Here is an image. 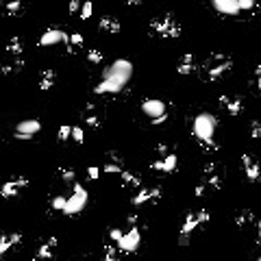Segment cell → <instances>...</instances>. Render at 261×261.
<instances>
[{"mask_svg": "<svg viewBox=\"0 0 261 261\" xmlns=\"http://www.w3.org/2000/svg\"><path fill=\"white\" fill-rule=\"evenodd\" d=\"M130 76H133V63H130L128 59H115L105 70L103 81L94 87V94H98V96H105V94H118L126 87Z\"/></svg>", "mask_w": 261, "mask_h": 261, "instance_id": "1", "label": "cell"}, {"mask_svg": "<svg viewBox=\"0 0 261 261\" xmlns=\"http://www.w3.org/2000/svg\"><path fill=\"white\" fill-rule=\"evenodd\" d=\"M215 130H218V118L209 111H200L194 115L192 120V135L194 140L200 144V148L205 152H215L218 142H215Z\"/></svg>", "mask_w": 261, "mask_h": 261, "instance_id": "2", "label": "cell"}, {"mask_svg": "<svg viewBox=\"0 0 261 261\" xmlns=\"http://www.w3.org/2000/svg\"><path fill=\"white\" fill-rule=\"evenodd\" d=\"M233 70V59L227 53H211L205 59V63L200 65V78L205 83H213L218 78H222L224 74Z\"/></svg>", "mask_w": 261, "mask_h": 261, "instance_id": "3", "label": "cell"}, {"mask_svg": "<svg viewBox=\"0 0 261 261\" xmlns=\"http://www.w3.org/2000/svg\"><path fill=\"white\" fill-rule=\"evenodd\" d=\"M148 31L152 37H161V39H179L183 33L181 22L172 16V13H163V16H155L148 24Z\"/></svg>", "mask_w": 261, "mask_h": 261, "instance_id": "4", "label": "cell"}, {"mask_svg": "<svg viewBox=\"0 0 261 261\" xmlns=\"http://www.w3.org/2000/svg\"><path fill=\"white\" fill-rule=\"evenodd\" d=\"M211 220V213H209V209H196V211H190L185 215L183 220V227L179 231V244L181 246H187L192 239V233L194 231H198L200 227H205V224Z\"/></svg>", "mask_w": 261, "mask_h": 261, "instance_id": "5", "label": "cell"}, {"mask_svg": "<svg viewBox=\"0 0 261 261\" xmlns=\"http://www.w3.org/2000/svg\"><path fill=\"white\" fill-rule=\"evenodd\" d=\"M140 109H142V113L150 120V124H155V126L163 124V122L170 118L168 105H165L163 100H159V98H144Z\"/></svg>", "mask_w": 261, "mask_h": 261, "instance_id": "6", "label": "cell"}, {"mask_svg": "<svg viewBox=\"0 0 261 261\" xmlns=\"http://www.w3.org/2000/svg\"><path fill=\"white\" fill-rule=\"evenodd\" d=\"M87 200H90V196H87L85 187L81 183H74V190H72V194L68 196V202H65L63 213L65 215H78L87 207Z\"/></svg>", "mask_w": 261, "mask_h": 261, "instance_id": "7", "label": "cell"}, {"mask_svg": "<svg viewBox=\"0 0 261 261\" xmlns=\"http://www.w3.org/2000/svg\"><path fill=\"white\" fill-rule=\"evenodd\" d=\"M28 177H13V179H7L5 183H0V198H16V196H20L22 192L28 187Z\"/></svg>", "mask_w": 261, "mask_h": 261, "instance_id": "8", "label": "cell"}, {"mask_svg": "<svg viewBox=\"0 0 261 261\" xmlns=\"http://www.w3.org/2000/svg\"><path fill=\"white\" fill-rule=\"evenodd\" d=\"M140 244H142V233H140V229H137V227H128V231H124V233H122L120 242L115 244V246H118L120 252H126V255H130V252H135L137 248H140Z\"/></svg>", "mask_w": 261, "mask_h": 261, "instance_id": "9", "label": "cell"}, {"mask_svg": "<svg viewBox=\"0 0 261 261\" xmlns=\"http://www.w3.org/2000/svg\"><path fill=\"white\" fill-rule=\"evenodd\" d=\"M39 130H41V122L37 118H28V120L18 122L16 130H13V137L16 140H33Z\"/></svg>", "mask_w": 261, "mask_h": 261, "instance_id": "10", "label": "cell"}, {"mask_svg": "<svg viewBox=\"0 0 261 261\" xmlns=\"http://www.w3.org/2000/svg\"><path fill=\"white\" fill-rule=\"evenodd\" d=\"M242 172L248 183H259L261 181V165L250 152H244L242 155Z\"/></svg>", "mask_w": 261, "mask_h": 261, "instance_id": "11", "label": "cell"}, {"mask_svg": "<svg viewBox=\"0 0 261 261\" xmlns=\"http://www.w3.org/2000/svg\"><path fill=\"white\" fill-rule=\"evenodd\" d=\"M202 183L207 185L209 192H218L222 187V174H220V170H218L215 161H209L205 165V172H202Z\"/></svg>", "mask_w": 261, "mask_h": 261, "instance_id": "12", "label": "cell"}, {"mask_svg": "<svg viewBox=\"0 0 261 261\" xmlns=\"http://www.w3.org/2000/svg\"><path fill=\"white\" fill-rule=\"evenodd\" d=\"M179 168V157L174 155V152H168V155L155 159V161H150V170L152 172H161V174H172L177 172Z\"/></svg>", "mask_w": 261, "mask_h": 261, "instance_id": "13", "label": "cell"}, {"mask_svg": "<svg viewBox=\"0 0 261 261\" xmlns=\"http://www.w3.org/2000/svg\"><path fill=\"white\" fill-rule=\"evenodd\" d=\"M70 35L63 31V28H57V26H50L44 31V35L39 37V46L46 48V46H57V44H68Z\"/></svg>", "mask_w": 261, "mask_h": 261, "instance_id": "14", "label": "cell"}, {"mask_svg": "<svg viewBox=\"0 0 261 261\" xmlns=\"http://www.w3.org/2000/svg\"><path fill=\"white\" fill-rule=\"evenodd\" d=\"M161 194H163L161 187H146V190H140L133 198H130V205L144 207V205H148V202H157L159 198H161Z\"/></svg>", "mask_w": 261, "mask_h": 261, "instance_id": "15", "label": "cell"}, {"mask_svg": "<svg viewBox=\"0 0 261 261\" xmlns=\"http://www.w3.org/2000/svg\"><path fill=\"white\" fill-rule=\"evenodd\" d=\"M218 103H220V107L229 115H233V118L244 111V100L239 98V96H229V94H222V96L218 98Z\"/></svg>", "mask_w": 261, "mask_h": 261, "instance_id": "16", "label": "cell"}, {"mask_svg": "<svg viewBox=\"0 0 261 261\" xmlns=\"http://www.w3.org/2000/svg\"><path fill=\"white\" fill-rule=\"evenodd\" d=\"M22 235L20 231H7V233H0V257H5L11 248H16L18 244H22Z\"/></svg>", "mask_w": 261, "mask_h": 261, "instance_id": "17", "label": "cell"}, {"mask_svg": "<svg viewBox=\"0 0 261 261\" xmlns=\"http://www.w3.org/2000/svg\"><path fill=\"white\" fill-rule=\"evenodd\" d=\"M213 9L218 13H222V16H242V9H239V0H211Z\"/></svg>", "mask_w": 261, "mask_h": 261, "instance_id": "18", "label": "cell"}, {"mask_svg": "<svg viewBox=\"0 0 261 261\" xmlns=\"http://www.w3.org/2000/svg\"><path fill=\"white\" fill-rule=\"evenodd\" d=\"M57 244H59V239H57V237H48L46 242H44L37 248V252L33 255L31 261H53V252L57 248Z\"/></svg>", "mask_w": 261, "mask_h": 261, "instance_id": "19", "label": "cell"}, {"mask_svg": "<svg viewBox=\"0 0 261 261\" xmlns=\"http://www.w3.org/2000/svg\"><path fill=\"white\" fill-rule=\"evenodd\" d=\"M26 0H0V13L7 18H18L24 11Z\"/></svg>", "mask_w": 261, "mask_h": 261, "instance_id": "20", "label": "cell"}, {"mask_svg": "<svg viewBox=\"0 0 261 261\" xmlns=\"http://www.w3.org/2000/svg\"><path fill=\"white\" fill-rule=\"evenodd\" d=\"M177 72L181 76H190L196 72V61H194V55L192 53H185L181 59L177 61Z\"/></svg>", "mask_w": 261, "mask_h": 261, "instance_id": "21", "label": "cell"}, {"mask_svg": "<svg viewBox=\"0 0 261 261\" xmlns=\"http://www.w3.org/2000/svg\"><path fill=\"white\" fill-rule=\"evenodd\" d=\"M98 28L103 33H109V35H118L122 31V24H120V20L118 18H113V16H103L98 22Z\"/></svg>", "mask_w": 261, "mask_h": 261, "instance_id": "22", "label": "cell"}, {"mask_svg": "<svg viewBox=\"0 0 261 261\" xmlns=\"http://www.w3.org/2000/svg\"><path fill=\"white\" fill-rule=\"evenodd\" d=\"M55 83H57V72H55V70L46 68V70H41V72H39L37 87H39L41 92H48V90H53V87H55Z\"/></svg>", "mask_w": 261, "mask_h": 261, "instance_id": "23", "label": "cell"}, {"mask_svg": "<svg viewBox=\"0 0 261 261\" xmlns=\"http://www.w3.org/2000/svg\"><path fill=\"white\" fill-rule=\"evenodd\" d=\"M120 181L124 187H130V190H140L142 187V177L137 172H130V170H122L120 172Z\"/></svg>", "mask_w": 261, "mask_h": 261, "instance_id": "24", "label": "cell"}, {"mask_svg": "<svg viewBox=\"0 0 261 261\" xmlns=\"http://www.w3.org/2000/svg\"><path fill=\"white\" fill-rule=\"evenodd\" d=\"M24 68V59L22 57H11V61H7L0 65V72H3L5 76H11V74H18Z\"/></svg>", "mask_w": 261, "mask_h": 261, "instance_id": "25", "label": "cell"}, {"mask_svg": "<svg viewBox=\"0 0 261 261\" xmlns=\"http://www.w3.org/2000/svg\"><path fill=\"white\" fill-rule=\"evenodd\" d=\"M5 50L9 57H22V53H24V41H22V37H18V35H13V37L7 41Z\"/></svg>", "mask_w": 261, "mask_h": 261, "instance_id": "26", "label": "cell"}, {"mask_svg": "<svg viewBox=\"0 0 261 261\" xmlns=\"http://www.w3.org/2000/svg\"><path fill=\"white\" fill-rule=\"evenodd\" d=\"M252 222H255V213H252L250 209H239L235 213V227L237 229H246V227H250Z\"/></svg>", "mask_w": 261, "mask_h": 261, "instance_id": "27", "label": "cell"}, {"mask_svg": "<svg viewBox=\"0 0 261 261\" xmlns=\"http://www.w3.org/2000/svg\"><path fill=\"white\" fill-rule=\"evenodd\" d=\"M83 120H85V124L90 126V128H98L100 124H103V120H100V115L96 113V109H94V105H87Z\"/></svg>", "mask_w": 261, "mask_h": 261, "instance_id": "28", "label": "cell"}, {"mask_svg": "<svg viewBox=\"0 0 261 261\" xmlns=\"http://www.w3.org/2000/svg\"><path fill=\"white\" fill-rule=\"evenodd\" d=\"M65 46H68V53H70V55H76L78 50L83 48V35H81V33H72Z\"/></svg>", "mask_w": 261, "mask_h": 261, "instance_id": "29", "label": "cell"}, {"mask_svg": "<svg viewBox=\"0 0 261 261\" xmlns=\"http://www.w3.org/2000/svg\"><path fill=\"white\" fill-rule=\"evenodd\" d=\"M103 261H120V250H118V246H113V244H105Z\"/></svg>", "mask_w": 261, "mask_h": 261, "instance_id": "30", "label": "cell"}, {"mask_svg": "<svg viewBox=\"0 0 261 261\" xmlns=\"http://www.w3.org/2000/svg\"><path fill=\"white\" fill-rule=\"evenodd\" d=\"M65 202H68V196H65V194H57V196L50 198V209H53V211H61L63 213Z\"/></svg>", "mask_w": 261, "mask_h": 261, "instance_id": "31", "label": "cell"}, {"mask_svg": "<svg viewBox=\"0 0 261 261\" xmlns=\"http://www.w3.org/2000/svg\"><path fill=\"white\" fill-rule=\"evenodd\" d=\"M59 179L63 181L65 185H74L76 183V172H74V168H59Z\"/></svg>", "mask_w": 261, "mask_h": 261, "instance_id": "32", "label": "cell"}, {"mask_svg": "<svg viewBox=\"0 0 261 261\" xmlns=\"http://www.w3.org/2000/svg\"><path fill=\"white\" fill-rule=\"evenodd\" d=\"M85 55H87V61H90L92 65H100L105 61V53H100V50H96V48H90Z\"/></svg>", "mask_w": 261, "mask_h": 261, "instance_id": "33", "label": "cell"}, {"mask_svg": "<svg viewBox=\"0 0 261 261\" xmlns=\"http://www.w3.org/2000/svg\"><path fill=\"white\" fill-rule=\"evenodd\" d=\"M259 7V0H239V9L242 13H255Z\"/></svg>", "mask_w": 261, "mask_h": 261, "instance_id": "34", "label": "cell"}, {"mask_svg": "<svg viewBox=\"0 0 261 261\" xmlns=\"http://www.w3.org/2000/svg\"><path fill=\"white\" fill-rule=\"evenodd\" d=\"M70 137H72V126L70 124H61L59 130H57V140L63 144V142H70Z\"/></svg>", "mask_w": 261, "mask_h": 261, "instance_id": "35", "label": "cell"}, {"mask_svg": "<svg viewBox=\"0 0 261 261\" xmlns=\"http://www.w3.org/2000/svg\"><path fill=\"white\" fill-rule=\"evenodd\" d=\"M92 13H94L92 0H85L83 7H81V11H78V18H81V20H90V18H92Z\"/></svg>", "mask_w": 261, "mask_h": 261, "instance_id": "36", "label": "cell"}, {"mask_svg": "<svg viewBox=\"0 0 261 261\" xmlns=\"http://www.w3.org/2000/svg\"><path fill=\"white\" fill-rule=\"evenodd\" d=\"M122 170H124V165H120V163H111V161L105 163L103 168H100V172H103V174H120Z\"/></svg>", "mask_w": 261, "mask_h": 261, "instance_id": "37", "label": "cell"}, {"mask_svg": "<svg viewBox=\"0 0 261 261\" xmlns=\"http://www.w3.org/2000/svg\"><path fill=\"white\" fill-rule=\"evenodd\" d=\"M248 133H250L252 140H261V122H259V120H250Z\"/></svg>", "mask_w": 261, "mask_h": 261, "instance_id": "38", "label": "cell"}, {"mask_svg": "<svg viewBox=\"0 0 261 261\" xmlns=\"http://www.w3.org/2000/svg\"><path fill=\"white\" fill-rule=\"evenodd\" d=\"M72 142H74V144H83L85 142V130H83V126H72Z\"/></svg>", "mask_w": 261, "mask_h": 261, "instance_id": "39", "label": "cell"}, {"mask_svg": "<svg viewBox=\"0 0 261 261\" xmlns=\"http://www.w3.org/2000/svg\"><path fill=\"white\" fill-rule=\"evenodd\" d=\"M107 159H109L111 163H120V165H124V157H122L120 152H115V150H109V152H107Z\"/></svg>", "mask_w": 261, "mask_h": 261, "instance_id": "40", "label": "cell"}, {"mask_svg": "<svg viewBox=\"0 0 261 261\" xmlns=\"http://www.w3.org/2000/svg\"><path fill=\"white\" fill-rule=\"evenodd\" d=\"M122 233H124V231H122V229H118V227L109 229V239H111L113 244H118V242H120V237H122Z\"/></svg>", "mask_w": 261, "mask_h": 261, "instance_id": "41", "label": "cell"}, {"mask_svg": "<svg viewBox=\"0 0 261 261\" xmlns=\"http://www.w3.org/2000/svg\"><path fill=\"white\" fill-rule=\"evenodd\" d=\"M100 168H96V165H90V168H87V177H90L92 181H98V177H100Z\"/></svg>", "mask_w": 261, "mask_h": 261, "instance_id": "42", "label": "cell"}, {"mask_svg": "<svg viewBox=\"0 0 261 261\" xmlns=\"http://www.w3.org/2000/svg\"><path fill=\"white\" fill-rule=\"evenodd\" d=\"M207 192H209V190H207V185L200 181V183L196 185V190H194V196H196V198H202V196H205Z\"/></svg>", "mask_w": 261, "mask_h": 261, "instance_id": "43", "label": "cell"}, {"mask_svg": "<svg viewBox=\"0 0 261 261\" xmlns=\"http://www.w3.org/2000/svg\"><path fill=\"white\" fill-rule=\"evenodd\" d=\"M81 3H78V0H70V5H68V9H70V13H78L81 11Z\"/></svg>", "mask_w": 261, "mask_h": 261, "instance_id": "44", "label": "cell"}, {"mask_svg": "<svg viewBox=\"0 0 261 261\" xmlns=\"http://www.w3.org/2000/svg\"><path fill=\"white\" fill-rule=\"evenodd\" d=\"M255 81H257V92L261 94V65L255 68Z\"/></svg>", "mask_w": 261, "mask_h": 261, "instance_id": "45", "label": "cell"}, {"mask_svg": "<svg viewBox=\"0 0 261 261\" xmlns=\"http://www.w3.org/2000/svg\"><path fill=\"white\" fill-rule=\"evenodd\" d=\"M155 150L159 152V155H168V146H165V144H157V146H155Z\"/></svg>", "mask_w": 261, "mask_h": 261, "instance_id": "46", "label": "cell"}, {"mask_svg": "<svg viewBox=\"0 0 261 261\" xmlns=\"http://www.w3.org/2000/svg\"><path fill=\"white\" fill-rule=\"evenodd\" d=\"M122 3H124V5H140L142 0H122Z\"/></svg>", "mask_w": 261, "mask_h": 261, "instance_id": "47", "label": "cell"}, {"mask_svg": "<svg viewBox=\"0 0 261 261\" xmlns=\"http://www.w3.org/2000/svg\"><path fill=\"white\" fill-rule=\"evenodd\" d=\"M257 233H259V239H261V222H257Z\"/></svg>", "mask_w": 261, "mask_h": 261, "instance_id": "48", "label": "cell"}, {"mask_svg": "<svg viewBox=\"0 0 261 261\" xmlns=\"http://www.w3.org/2000/svg\"><path fill=\"white\" fill-rule=\"evenodd\" d=\"M252 261H261V255H259V257H255V259H252Z\"/></svg>", "mask_w": 261, "mask_h": 261, "instance_id": "49", "label": "cell"}]
</instances>
